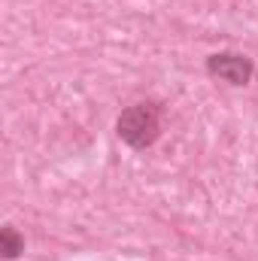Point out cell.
I'll list each match as a JSON object with an SVG mask.
<instances>
[{"label": "cell", "mask_w": 258, "mask_h": 261, "mask_svg": "<svg viewBox=\"0 0 258 261\" xmlns=\"http://www.w3.org/2000/svg\"><path fill=\"white\" fill-rule=\"evenodd\" d=\"M207 70H210V76H216V79H222L228 85H246L252 79V73H255L252 61L246 55H240V52H216V55H210Z\"/></svg>", "instance_id": "cell-2"}, {"label": "cell", "mask_w": 258, "mask_h": 261, "mask_svg": "<svg viewBox=\"0 0 258 261\" xmlns=\"http://www.w3.org/2000/svg\"><path fill=\"white\" fill-rule=\"evenodd\" d=\"M116 130H119L122 143H128L131 149H149L161 134V110H158V103H134V107H128L119 116Z\"/></svg>", "instance_id": "cell-1"}, {"label": "cell", "mask_w": 258, "mask_h": 261, "mask_svg": "<svg viewBox=\"0 0 258 261\" xmlns=\"http://www.w3.org/2000/svg\"><path fill=\"white\" fill-rule=\"evenodd\" d=\"M0 252H3L6 261H15L24 252V237L12 225H3V231H0Z\"/></svg>", "instance_id": "cell-3"}]
</instances>
